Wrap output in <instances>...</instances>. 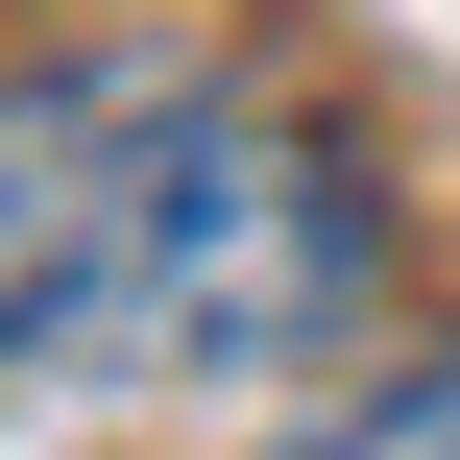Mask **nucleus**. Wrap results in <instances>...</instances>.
Segmentation results:
<instances>
[{
  "mask_svg": "<svg viewBox=\"0 0 460 460\" xmlns=\"http://www.w3.org/2000/svg\"><path fill=\"white\" fill-rule=\"evenodd\" d=\"M291 460H460V364H388L364 412H315Z\"/></svg>",
  "mask_w": 460,
  "mask_h": 460,
  "instance_id": "2",
  "label": "nucleus"
},
{
  "mask_svg": "<svg viewBox=\"0 0 460 460\" xmlns=\"http://www.w3.org/2000/svg\"><path fill=\"white\" fill-rule=\"evenodd\" d=\"M364 340V194L218 73H24L0 97V364H315Z\"/></svg>",
  "mask_w": 460,
  "mask_h": 460,
  "instance_id": "1",
  "label": "nucleus"
}]
</instances>
